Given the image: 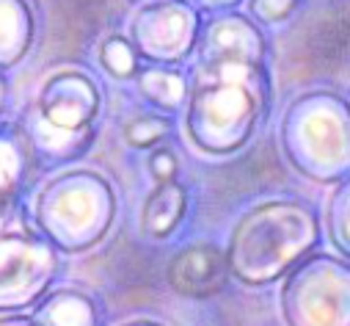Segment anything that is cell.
<instances>
[{"label": "cell", "instance_id": "cell-3", "mask_svg": "<svg viewBox=\"0 0 350 326\" xmlns=\"http://www.w3.org/2000/svg\"><path fill=\"white\" fill-rule=\"evenodd\" d=\"M262 55V39L245 20L229 17L210 25L202 47L204 66H256Z\"/></svg>", "mask_w": 350, "mask_h": 326}, {"label": "cell", "instance_id": "cell-5", "mask_svg": "<svg viewBox=\"0 0 350 326\" xmlns=\"http://www.w3.org/2000/svg\"><path fill=\"white\" fill-rule=\"evenodd\" d=\"M42 108L53 125L77 130L97 114V89L80 75H61L47 86Z\"/></svg>", "mask_w": 350, "mask_h": 326}, {"label": "cell", "instance_id": "cell-6", "mask_svg": "<svg viewBox=\"0 0 350 326\" xmlns=\"http://www.w3.org/2000/svg\"><path fill=\"white\" fill-rule=\"evenodd\" d=\"M188 17H191L188 12L168 9V6L152 9V12L141 14V20H135V39L144 42L149 55H163V58L180 55V53H185L188 42H191L193 25L191 28H177V31H168V28L185 23Z\"/></svg>", "mask_w": 350, "mask_h": 326}, {"label": "cell", "instance_id": "cell-8", "mask_svg": "<svg viewBox=\"0 0 350 326\" xmlns=\"http://www.w3.org/2000/svg\"><path fill=\"white\" fill-rule=\"evenodd\" d=\"M141 89L149 100H154L160 105H168V108L177 105L185 95V84L171 72H146L141 77Z\"/></svg>", "mask_w": 350, "mask_h": 326}, {"label": "cell", "instance_id": "cell-4", "mask_svg": "<svg viewBox=\"0 0 350 326\" xmlns=\"http://www.w3.org/2000/svg\"><path fill=\"white\" fill-rule=\"evenodd\" d=\"M168 282L183 296H215L226 282V260L213 247H191L168 266Z\"/></svg>", "mask_w": 350, "mask_h": 326}, {"label": "cell", "instance_id": "cell-7", "mask_svg": "<svg viewBox=\"0 0 350 326\" xmlns=\"http://www.w3.org/2000/svg\"><path fill=\"white\" fill-rule=\"evenodd\" d=\"M185 213V191L177 183H160L157 191L146 199L144 208V227L152 235H165L177 227L180 216Z\"/></svg>", "mask_w": 350, "mask_h": 326}, {"label": "cell", "instance_id": "cell-12", "mask_svg": "<svg viewBox=\"0 0 350 326\" xmlns=\"http://www.w3.org/2000/svg\"><path fill=\"white\" fill-rule=\"evenodd\" d=\"M298 0H251V12L265 20V23H279L295 12Z\"/></svg>", "mask_w": 350, "mask_h": 326}, {"label": "cell", "instance_id": "cell-11", "mask_svg": "<svg viewBox=\"0 0 350 326\" xmlns=\"http://www.w3.org/2000/svg\"><path fill=\"white\" fill-rule=\"evenodd\" d=\"M336 238L350 255V177L339 188V197H334V240Z\"/></svg>", "mask_w": 350, "mask_h": 326}, {"label": "cell", "instance_id": "cell-10", "mask_svg": "<svg viewBox=\"0 0 350 326\" xmlns=\"http://www.w3.org/2000/svg\"><path fill=\"white\" fill-rule=\"evenodd\" d=\"M103 64H105L113 75L124 77V75H130V72L135 69V53L130 50V45H127L124 39H111V42H105V47H103Z\"/></svg>", "mask_w": 350, "mask_h": 326}, {"label": "cell", "instance_id": "cell-9", "mask_svg": "<svg viewBox=\"0 0 350 326\" xmlns=\"http://www.w3.org/2000/svg\"><path fill=\"white\" fill-rule=\"evenodd\" d=\"M165 133H168V122L160 119V116H141V119L130 122L127 130H124L127 141L135 144V147H149Z\"/></svg>", "mask_w": 350, "mask_h": 326}, {"label": "cell", "instance_id": "cell-13", "mask_svg": "<svg viewBox=\"0 0 350 326\" xmlns=\"http://www.w3.org/2000/svg\"><path fill=\"white\" fill-rule=\"evenodd\" d=\"M149 169L160 183H171L174 175H177V160H174V155L168 149H157L149 160Z\"/></svg>", "mask_w": 350, "mask_h": 326}, {"label": "cell", "instance_id": "cell-2", "mask_svg": "<svg viewBox=\"0 0 350 326\" xmlns=\"http://www.w3.org/2000/svg\"><path fill=\"white\" fill-rule=\"evenodd\" d=\"M207 80L199 86L191 108V133L207 149H232L245 141L259 111V92L251 77L256 66H204Z\"/></svg>", "mask_w": 350, "mask_h": 326}, {"label": "cell", "instance_id": "cell-1", "mask_svg": "<svg viewBox=\"0 0 350 326\" xmlns=\"http://www.w3.org/2000/svg\"><path fill=\"white\" fill-rule=\"evenodd\" d=\"M295 163L312 177L334 180L350 172V103L331 92L301 97L284 125Z\"/></svg>", "mask_w": 350, "mask_h": 326}]
</instances>
